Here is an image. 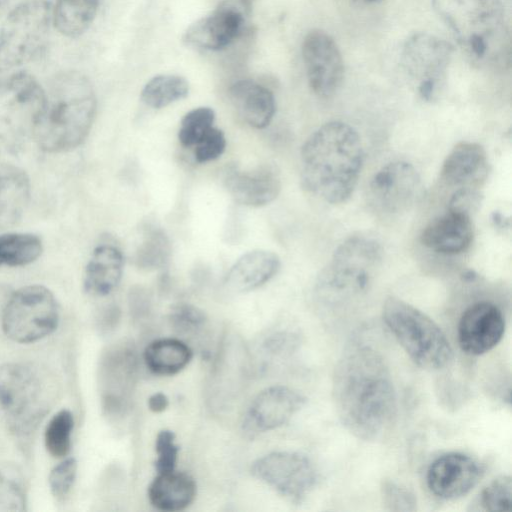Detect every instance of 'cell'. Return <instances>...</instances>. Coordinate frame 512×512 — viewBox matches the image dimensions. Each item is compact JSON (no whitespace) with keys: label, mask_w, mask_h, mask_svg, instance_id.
Returning a JSON list of instances; mask_svg holds the SVG:
<instances>
[{"label":"cell","mask_w":512,"mask_h":512,"mask_svg":"<svg viewBox=\"0 0 512 512\" xmlns=\"http://www.w3.org/2000/svg\"><path fill=\"white\" fill-rule=\"evenodd\" d=\"M332 399L342 425L356 438H379L397 413L392 376L382 356L367 345L348 348L334 369Z\"/></svg>","instance_id":"obj_1"},{"label":"cell","mask_w":512,"mask_h":512,"mask_svg":"<svg viewBox=\"0 0 512 512\" xmlns=\"http://www.w3.org/2000/svg\"><path fill=\"white\" fill-rule=\"evenodd\" d=\"M303 188L324 202H346L357 185L364 150L357 131L341 121L316 129L301 148Z\"/></svg>","instance_id":"obj_2"},{"label":"cell","mask_w":512,"mask_h":512,"mask_svg":"<svg viewBox=\"0 0 512 512\" xmlns=\"http://www.w3.org/2000/svg\"><path fill=\"white\" fill-rule=\"evenodd\" d=\"M96 108L93 85L84 74L78 71L57 74L45 89L34 141L49 153L78 147L89 134Z\"/></svg>","instance_id":"obj_3"},{"label":"cell","mask_w":512,"mask_h":512,"mask_svg":"<svg viewBox=\"0 0 512 512\" xmlns=\"http://www.w3.org/2000/svg\"><path fill=\"white\" fill-rule=\"evenodd\" d=\"M432 5L475 62L496 66L509 58L510 37L500 0H432Z\"/></svg>","instance_id":"obj_4"},{"label":"cell","mask_w":512,"mask_h":512,"mask_svg":"<svg viewBox=\"0 0 512 512\" xmlns=\"http://www.w3.org/2000/svg\"><path fill=\"white\" fill-rule=\"evenodd\" d=\"M383 247L377 237L357 233L346 238L320 272L316 297L326 307H339L365 292L380 264Z\"/></svg>","instance_id":"obj_5"},{"label":"cell","mask_w":512,"mask_h":512,"mask_svg":"<svg viewBox=\"0 0 512 512\" xmlns=\"http://www.w3.org/2000/svg\"><path fill=\"white\" fill-rule=\"evenodd\" d=\"M53 28L52 2L26 0L0 26V81L21 73L45 53Z\"/></svg>","instance_id":"obj_6"},{"label":"cell","mask_w":512,"mask_h":512,"mask_svg":"<svg viewBox=\"0 0 512 512\" xmlns=\"http://www.w3.org/2000/svg\"><path fill=\"white\" fill-rule=\"evenodd\" d=\"M383 321L398 343L419 367L440 370L453 359V349L440 326L424 312L394 296L382 310Z\"/></svg>","instance_id":"obj_7"},{"label":"cell","mask_w":512,"mask_h":512,"mask_svg":"<svg viewBox=\"0 0 512 512\" xmlns=\"http://www.w3.org/2000/svg\"><path fill=\"white\" fill-rule=\"evenodd\" d=\"M50 399L48 383L36 368L23 363L0 366V422L15 435L35 430Z\"/></svg>","instance_id":"obj_8"},{"label":"cell","mask_w":512,"mask_h":512,"mask_svg":"<svg viewBox=\"0 0 512 512\" xmlns=\"http://www.w3.org/2000/svg\"><path fill=\"white\" fill-rule=\"evenodd\" d=\"M45 101V89L21 72L0 81V156L22 152L34 134Z\"/></svg>","instance_id":"obj_9"},{"label":"cell","mask_w":512,"mask_h":512,"mask_svg":"<svg viewBox=\"0 0 512 512\" xmlns=\"http://www.w3.org/2000/svg\"><path fill=\"white\" fill-rule=\"evenodd\" d=\"M1 318L3 331L8 338L18 343H32L56 329L59 306L48 288L29 285L7 298Z\"/></svg>","instance_id":"obj_10"},{"label":"cell","mask_w":512,"mask_h":512,"mask_svg":"<svg viewBox=\"0 0 512 512\" xmlns=\"http://www.w3.org/2000/svg\"><path fill=\"white\" fill-rule=\"evenodd\" d=\"M452 55L453 46L430 33L418 32L405 41L401 64L423 100L436 97L446 79Z\"/></svg>","instance_id":"obj_11"},{"label":"cell","mask_w":512,"mask_h":512,"mask_svg":"<svg viewBox=\"0 0 512 512\" xmlns=\"http://www.w3.org/2000/svg\"><path fill=\"white\" fill-rule=\"evenodd\" d=\"M252 474L294 503L303 501L315 487L318 474L304 454L277 451L257 459Z\"/></svg>","instance_id":"obj_12"},{"label":"cell","mask_w":512,"mask_h":512,"mask_svg":"<svg viewBox=\"0 0 512 512\" xmlns=\"http://www.w3.org/2000/svg\"><path fill=\"white\" fill-rule=\"evenodd\" d=\"M250 13L249 0H223L213 12L193 23L183 40L201 50L224 49L241 36Z\"/></svg>","instance_id":"obj_13"},{"label":"cell","mask_w":512,"mask_h":512,"mask_svg":"<svg viewBox=\"0 0 512 512\" xmlns=\"http://www.w3.org/2000/svg\"><path fill=\"white\" fill-rule=\"evenodd\" d=\"M302 58L307 80L313 93L332 97L344 79V61L335 40L325 31L315 29L302 42Z\"/></svg>","instance_id":"obj_14"},{"label":"cell","mask_w":512,"mask_h":512,"mask_svg":"<svg viewBox=\"0 0 512 512\" xmlns=\"http://www.w3.org/2000/svg\"><path fill=\"white\" fill-rule=\"evenodd\" d=\"M138 371L135 351L127 344L109 348L99 365L102 408L107 416L123 414L128 407Z\"/></svg>","instance_id":"obj_15"},{"label":"cell","mask_w":512,"mask_h":512,"mask_svg":"<svg viewBox=\"0 0 512 512\" xmlns=\"http://www.w3.org/2000/svg\"><path fill=\"white\" fill-rule=\"evenodd\" d=\"M421 179L411 163L394 161L380 168L369 183V201L379 212L397 214L414 204Z\"/></svg>","instance_id":"obj_16"},{"label":"cell","mask_w":512,"mask_h":512,"mask_svg":"<svg viewBox=\"0 0 512 512\" xmlns=\"http://www.w3.org/2000/svg\"><path fill=\"white\" fill-rule=\"evenodd\" d=\"M502 310L489 301H479L468 306L460 316L457 339L463 352L479 356L492 350L505 333Z\"/></svg>","instance_id":"obj_17"},{"label":"cell","mask_w":512,"mask_h":512,"mask_svg":"<svg viewBox=\"0 0 512 512\" xmlns=\"http://www.w3.org/2000/svg\"><path fill=\"white\" fill-rule=\"evenodd\" d=\"M481 465L461 452L445 453L434 459L426 472L429 491L442 500H455L468 494L482 477Z\"/></svg>","instance_id":"obj_18"},{"label":"cell","mask_w":512,"mask_h":512,"mask_svg":"<svg viewBox=\"0 0 512 512\" xmlns=\"http://www.w3.org/2000/svg\"><path fill=\"white\" fill-rule=\"evenodd\" d=\"M305 397L286 386L261 391L250 403L243 428L248 434L263 433L287 423L305 404Z\"/></svg>","instance_id":"obj_19"},{"label":"cell","mask_w":512,"mask_h":512,"mask_svg":"<svg viewBox=\"0 0 512 512\" xmlns=\"http://www.w3.org/2000/svg\"><path fill=\"white\" fill-rule=\"evenodd\" d=\"M473 238L471 215L453 209L431 220L420 234L422 245L445 255L466 251Z\"/></svg>","instance_id":"obj_20"},{"label":"cell","mask_w":512,"mask_h":512,"mask_svg":"<svg viewBox=\"0 0 512 512\" xmlns=\"http://www.w3.org/2000/svg\"><path fill=\"white\" fill-rule=\"evenodd\" d=\"M488 175V159L483 146L475 142L458 143L445 158L441 179L449 186L476 188Z\"/></svg>","instance_id":"obj_21"},{"label":"cell","mask_w":512,"mask_h":512,"mask_svg":"<svg viewBox=\"0 0 512 512\" xmlns=\"http://www.w3.org/2000/svg\"><path fill=\"white\" fill-rule=\"evenodd\" d=\"M232 198L245 206L260 207L274 201L281 190L278 173L271 168L254 171L232 170L225 177Z\"/></svg>","instance_id":"obj_22"},{"label":"cell","mask_w":512,"mask_h":512,"mask_svg":"<svg viewBox=\"0 0 512 512\" xmlns=\"http://www.w3.org/2000/svg\"><path fill=\"white\" fill-rule=\"evenodd\" d=\"M280 268L277 254L267 250H253L243 254L231 266L225 279L234 292L254 290L275 276Z\"/></svg>","instance_id":"obj_23"},{"label":"cell","mask_w":512,"mask_h":512,"mask_svg":"<svg viewBox=\"0 0 512 512\" xmlns=\"http://www.w3.org/2000/svg\"><path fill=\"white\" fill-rule=\"evenodd\" d=\"M124 267L122 252L114 245L97 246L85 267L83 286L92 296H106L119 284Z\"/></svg>","instance_id":"obj_24"},{"label":"cell","mask_w":512,"mask_h":512,"mask_svg":"<svg viewBox=\"0 0 512 512\" xmlns=\"http://www.w3.org/2000/svg\"><path fill=\"white\" fill-rule=\"evenodd\" d=\"M229 94L238 113L251 127L263 129L270 124L276 101L267 87L252 80H240L230 87Z\"/></svg>","instance_id":"obj_25"},{"label":"cell","mask_w":512,"mask_h":512,"mask_svg":"<svg viewBox=\"0 0 512 512\" xmlns=\"http://www.w3.org/2000/svg\"><path fill=\"white\" fill-rule=\"evenodd\" d=\"M30 196L31 185L25 171L0 163V230L15 225L22 218Z\"/></svg>","instance_id":"obj_26"},{"label":"cell","mask_w":512,"mask_h":512,"mask_svg":"<svg viewBox=\"0 0 512 512\" xmlns=\"http://www.w3.org/2000/svg\"><path fill=\"white\" fill-rule=\"evenodd\" d=\"M196 495L194 479L175 470L157 473L148 489L150 503L162 511H180L189 506Z\"/></svg>","instance_id":"obj_27"},{"label":"cell","mask_w":512,"mask_h":512,"mask_svg":"<svg viewBox=\"0 0 512 512\" xmlns=\"http://www.w3.org/2000/svg\"><path fill=\"white\" fill-rule=\"evenodd\" d=\"M100 0H55L53 27L67 38H78L94 21Z\"/></svg>","instance_id":"obj_28"},{"label":"cell","mask_w":512,"mask_h":512,"mask_svg":"<svg viewBox=\"0 0 512 512\" xmlns=\"http://www.w3.org/2000/svg\"><path fill=\"white\" fill-rule=\"evenodd\" d=\"M192 358L190 347L175 338L151 342L144 351L146 366L158 375H173L187 366Z\"/></svg>","instance_id":"obj_29"},{"label":"cell","mask_w":512,"mask_h":512,"mask_svg":"<svg viewBox=\"0 0 512 512\" xmlns=\"http://www.w3.org/2000/svg\"><path fill=\"white\" fill-rule=\"evenodd\" d=\"M41 239L32 233H6L0 235V267L26 266L42 254Z\"/></svg>","instance_id":"obj_30"},{"label":"cell","mask_w":512,"mask_h":512,"mask_svg":"<svg viewBox=\"0 0 512 512\" xmlns=\"http://www.w3.org/2000/svg\"><path fill=\"white\" fill-rule=\"evenodd\" d=\"M189 84L179 75L161 74L150 79L141 91V100L149 107L160 109L185 98Z\"/></svg>","instance_id":"obj_31"},{"label":"cell","mask_w":512,"mask_h":512,"mask_svg":"<svg viewBox=\"0 0 512 512\" xmlns=\"http://www.w3.org/2000/svg\"><path fill=\"white\" fill-rule=\"evenodd\" d=\"M170 254L171 245L167 235L162 229L151 227L136 252L135 262L141 269H157L167 264Z\"/></svg>","instance_id":"obj_32"},{"label":"cell","mask_w":512,"mask_h":512,"mask_svg":"<svg viewBox=\"0 0 512 512\" xmlns=\"http://www.w3.org/2000/svg\"><path fill=\"white\" fill-rule=\"evenodd\" d=\"M74 427L73 414L63 409L49 421L45 430V446L50 455L63 458L70 452Z\"/></svg>","instance_id":"obj_33"},{"label":"cell","mask_w":512,"mask_h":512,"mask_svg":"<svg viewBox=\"0 0 512 512\" xmlns=\"http://www.w3.org/2000/svg\"><path fill=\"white\" fill-rule=\"evenodd\" d=\"M215 113L210 107H198L187 112L180 122L179 142L193 147L196 142L214 126Z\"/></svg>","instance_id":"obj_34"},{"label":"cell","mask_w":512,"mask_h":512,"mask_svg":"<svg viewBox=\"0 0 512 512\" xmlns=\"http://www.w3.org/2000/svg\"><path fill=\"white\" fill-rule=\"evenodd\" d=\"M512 503V480L509 475H501L493 479L480 492L477 510L509 511Z\"/></svg>","instance_id":"obj_35"},{"label":"cell","mask_w":512,"mask_h":512,"mask_svg":"<svg viewBox=\"0 0 512 512\" xmlns=\"http://www.w3.org/2000/svg\"><path fill=\"white\" fill-rule=\"evenodd\" d=\"M380 491L386 510L397 512H414L417 510V497L407 486L392 479H384Z\"/></svg>","instance_id":"obj_36"},{"label":"cell","mask_w":512,"mask_h":512,"mask_svg":"<svg viewBox=\"0 0 512 512\" xmlns=\"http://www.w3.org/2000/svg\"><path fill=\"white\" fill-rule=\"evenodd\" d=\"M13 472L0 469V510H24V487L19 476Z\"/></svg>","instance_id":"obj_37"},{"label":"cell","mask_w":512,"mask_h":512,"mask_svg":"<svg viewBox=\"0 0 512 512\" xmlns=\"http://www.w3.org/2000/svg\"><path fill=\"white\" fill-rule=\"evenodd\" d=\"M170 321L180 334H192L199 331L206 322L205 314L197 307L181 303L173 307Z\"/></svg>","instance_id":"obj_38"},{"label":"cell","mask_w":512,"mask_h":512,"mask_svg":"<svg viewBox=\"0 0 512 512\" xmlns=\"http://www.w3.org/2000/svg\"><path fill=\"white\" fill-rule=\"evenodd\" d=\"M77 471V462L70 457L55 466L49 475L51 493L58 500L65 499L74 484Z\"/></svg>","instance_id":"obj_39"},{"label":"cell","mask_w":512,"mask_h":512,"mask_svg":"<svg viewBox=\"0 0 512 512\" xmlns=\"http://www.w3.org/2000/svg\"><path fill=\"white\" fill-rule=\"evenodd\" d=\"M194 158L198 163H206L219 158L226 148L224 133L211 127L193 146Z\"/></svg>","instance_id":"obj_40"},{"label":"cell","mask_w":512,"mask_h":512,"mask_svg":"<svg viewBox=\"0 0 512 512\" xmlns=\"http://www.w3.org/2000/svg\"><path fill=\"white\" fill-rule=\"evenodd\" d=\"M155 450L157 455L155 469L157 473L175 470L179 448L175 444V435L172 431L162 430L158 433Z\"/></svg>","instance_id":"obj_41"},{"label":"cell","mask_w":512,"mask_h":512,"mask_svg":"<svg viewBox=\"0 0 512 512\" xmlns=\"http://www.w3.org/2000/svg\"><path fill=\"white\" fill-rule=\"evenodd\" d=\"M299 344L296 334L287 331L276 332L264 342V350L270 356L284 357L293 353Z\"/></svg>","instance_id":"obj_42"},{"label":"cell","mask_w":512,"mask_h":512,"mask_svg":"<svg viewBox=\"0 0 512 512\" xmlns=\"http://www.w3.org/2000/svg\"><path fill=\"white\" fill-rule=\"evenodd\" d=\"M481 202V195L475 188H458L449 200L448 209L471 215Z\"/></svg>","instance_id":"obj_43"},{"label":"cell","mask_w":512,"mask_h":512,"mask_svg":"<svg viewBox=\"0 0 512 512\" xmlns=\"http://www.w3.org/2000/svg\"><path fill=\"white\" fill-rule=\"evenodd\" d=\"M168 398L163 393H155L148 400V407L153 412H162L168 406Z\"/></svg>","instance_id":"obj_44"},{"label":"cell","mask_w":512,"mask_h":512,"mask_svg":"<svg viewBox=\"0 0 512 512\" xmlns=\"http://www.w3.org/2000/svg\"><path fill=\"white\" fill-rule=\"evenodd\" d=\"M352 1L355 4L360 5V6H370V5L377 4L383 0H352Z\"/></svg>","instance_id":"obj_45"},{"label":"cell","mask_w":512,"mask_h":512,"mask_svg":"<svg viewBox=\"0 0 512 512\" xmlns=\"http://www.w3.org/2000/svg\"><path fill=\"white\" fill-rule=\"evenodd\" d=\"M476 277H477V275H476L473 271H471V270L467 271V272H466V273H464V275H463V278H464L466 281H473Z\"/></svg>","instance_id":"obj_46"},{"label":"cell","mask_w":512,"mask_h":512,"mask_svg":"<svg viewBox=\"0 0 512 512\" xmlns=\"http://www.w3.org/2000/svg\"><path fill=\"white\" fill-rule=\"evenodd\" d=\"M14 0H0V12L5 9Z\"/></svg>","instance_id":"obj_47"}]
</instances>
